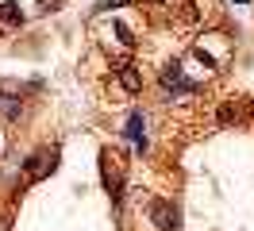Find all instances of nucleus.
Masks as SVG:
<instances>
[{
    "label": "nucleus",
    "mask_w": 254,
    "mask_h": 231,
    "mask_svg": "<svg viewBox=\"0 0 254 231\" xmlns=\"http://www.w3.org/2000/svg\"><path fill=\"white\" fill-rule=\"evenodd\" d=\"M50 169H54V151H39V154H31V158L23 162V185L43 181Z\"/></svg>",
    "instance_id": "obj_1"
},
{
    "label": "nucleus",
    "mask_w": 254,
    "mask_h": 231,
    "mask_svg": "<svg viewBox=\"0 0 254 231\" xmlns=\"http://www.w3.org/2000/svg\"><path fill=\"white\" fill-rule=\"evenodd\" d=\"M131 0H96V12H112V8H124Z\"/></svg>",
    "instance_id": "obj_3"
},
{
    "label": "nucleus",
    "mask_w": 254,
    "mask_h": 231,
    "mask_svg": "<svg viewBox=\"0 0 254 231\" xmlns=\"http://www.w3.org/2000/svg\"><path fill=\"white\" fill-rule=\"evenodd\" d=\"M116 81H120V89L127 92V96H135V92H143V70H139V66H135V62L127 58L124 66H116Z\"/></svg>",
    "instance_id": "obj_2"
}]
</instances>
